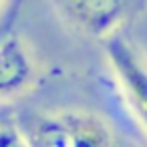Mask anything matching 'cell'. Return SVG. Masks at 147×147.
<instances>
[{"label": "cell", "mask_w": 147, "mask_h": 147, "mask_svg": "<svg viewBox=\"0 0 147 147\" xmlns=\"http://www.w3.org/2000/svg\"><path fill=\"white\" fill-rule=\"evenodd\" d=\"M36 83V61L26 42L10 32L0 42V101L22 95Z\"/></svg>", "instance_id": "4"}, {"label": "cell", "mask_w": 147, "mask_h": 147, "mask_svg": "<svg viewBox=\"0 0 147 147\" xmlns=\"http://www.w3.org/2000/svg\"><path fill=\"white\" fill-rule=\"evenodd\" d=\"M28 147H115L111 125L93 111L63 109L16 119Z\"/></svg>", "instance_id": "1"}, {"label": "cell", "mask_w": 147, "mask_h": 147, "mask_svg": "<svg viewBox=\"0 0 147 147\" xmlns=\"http://www.w3.org/2000/svg\"><path fill=\"white\" fill-rule=\"evenodd\" d=\"M20 10V2H0V42H2L12 30V22L16 20Z\"/></svg>", "instance_id": "6"}, {"label": "cell", "mask_w": 147, "mask_h": 147, "mask_svg": "<svg viewBox=\"0 0 147 147\" xmlns=\"http://www.w3.org/2000/svg\"><path fill=\"white\" fill-rule=\"evenodd\" d=\"M0 147H28L24 135L16 125V119L0 125Z\"/></svg>", "instance_id": "5"}, {"label": "cell", "mask_w": 147, "mask_h": 147, "mask_svg": "<svg viewBox=\"0 0 147 147\" xmlns=\"http://www.w3.org/2000/svg\"><path fill=\"white\" fill-rule=\"evenodd\" d=\"M105 59L129 115L147 137V55L123 32L105 42Z\"/></svg>", "instance_id": "3"}, {"label": "cell", "mask_w": 147, "mask_h": 147, "mask_svg": "<svg viewBox=\"0 0 147 147\" xmlns=\"http://www.w3.org/2000/svg\"><path fill=\"white\" fill-rule=\"evenodd\" d=\"M59 18L75 32L103 40L123 34V30L135 22L147 2L139 0H63L53 4Z\"/></svg>", "instance_id": "2"}]
</instances>
